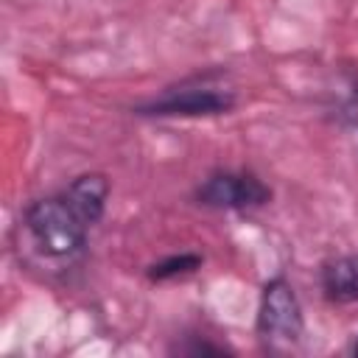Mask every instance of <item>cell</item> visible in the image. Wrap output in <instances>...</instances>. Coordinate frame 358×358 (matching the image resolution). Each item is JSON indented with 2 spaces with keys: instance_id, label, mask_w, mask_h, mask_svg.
<instances>
[{
  "instance_id": "7",
  "label": "cell",
  "mask_w": 358,
  "mask_h": 358,
  "mask_svg": "<svg viewBox=\"0 0 358 358\" xmlns=\"http://www.w3.org/2000/svg\"><path fill=\"white\" fill-rule=\"evenodd\" d=\"M204 255L201 252H176V255H165L154 263L145 266V280L148 282H171V280H182L190 277L201 268Z\"/></svg>"
},
{
  "instance_id": "5",
  "label": "cell",
  "mask_w": 358,
  "mask_h": 358,
  "mask_svg": "<svg viewBox=\"0 0 358 358\" xmlns=\"http://www.w3.org/2000/svg\"><path fill=\"white\" fill-rule=\"evenodd\" d=\"M319 288L330 305L358 302V252L327 257L319 268Z\"/></svg>"
},
{
  "instance_id": "6",
  "label": "cell",
  "mask_w": 358,
  "mask_h": 358,
  "mask_svg": "<svg viewBox=\"0 0 358 358\" xmlns=\"http://www.w3.org/2000/svg\"><path fill=\"white\" fill-rule=\"evenodd\" d=\"M64 190H67V196L76 201V207H78L92 224H101V221H103L106 204H109V193H112V182H109L106 173H101V171L78 173Z\"/></svg>"
},
{
  "instance_id": "3",
  "label": "cell",
  "mask_w": 358,
  "mask_h": 358,
  "mask_svg": "<svg viewBox=\"0 0 358 358\" xmlns=\"http://www.w3.org/2000/svg\"><path fill=\"white\" fill-rule=\"evenodd\" d=\"M255 333L268 350H294L305 336V308L288 277L277 274L263 282L255 313Z\"/></svg>"
},
{
  "instance_id": "4",
  "label": "cell",
  "mask_w": 358,
  "mask_h": 358,
  "mask_svg": "<svg viewBox=\"0 0 358 358\" xmlns=\"http://www.w3.org/2000/svg\"><path fill=\"white\" fill-rule=\"evenodd\" d=\"M271 199H274L271 185L249 168H215L193 187V201L204 210L243 213V210H260Z\"/></svg>"
},
{
  "instance_id": "1",
  "label": "cell",
  "mask_w": 358,
  "mask_h": 358,
  "mask_svg": "<svg viewBox=\"0 0 358 358\" xmlns=\"http://www.w3.org/2000/svg\"><path fill=\"white\" fill-rule=\"evenodd\" d=\"M95 224L76 207L67 190L31 199L20 213V232L28 246L48 263H76L90 246Z\"/></svg>"
},
{
  "instance_id": "10",
  "label": "cell",
  "mask_w": 358,
  "mask_h": 358,
  "mask_svg": "<svg viewBox=\"0 0 358 358\" xmlns=\"http://www.w3.org/2000/svg\"><path fill=\"white\" fill-rule=\"evenodd\" d=\"M352 355H358V336H355V341H352Z\"/></svg>"
},
{
  "instance_id": "8",
  "label": "cell",
  "mask_w": 358,
  "mask_h": 358,
  "mask_svg": "<svg viewBox=\"0 0 358 358\" xmlns=\"http://www.w3.org/2000/svg\"><path fill=\"white\" fill-rule=\"evenodd\" d=\"M168 352L171 355H224V352H232V350L221 341H210L207 336H185L182 341L168 347Z\"/></svg>"
},
{
  "instance_id": "2",
  "label": "cell",
  "mask_w": 358,
  "mask_h": 358,
  "mask_svg": "<svg viewBox=\"0 0 358 358\" xmlns=\"http://www.w3.org/2000/svg\"><path fill=\"white\" fill-rule=\"evenodd\" d=\"M235 103L238 92L224 84L218 70H213L162 87L157 95L134 103L131 112L140 117H215L232 112Z\"/></svg>"
},
{
  "instance_id": "9",
  "label": "cell",
  "mask_w": 358,
  "mask_h": 358,
  "mask_svg": "<svg viewBox=\"0 0 358 358\" xmlns=\"http://www.w3.org/2000/svg\"><path fill=\"white\" fill-rule=\"evenodd\" d=\"M336 117H338L347 129H355V131H358V78L350 81L344 98L336 103Z\"/></svg>"
}]
</instances>
